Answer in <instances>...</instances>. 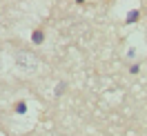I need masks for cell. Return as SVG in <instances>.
I'll use <instances>...</instances> for the list:
<instances>
[{"label": "cell", "mask_w": 147, "mask_h": 136, "mask_svg": "<svg viewBox=\"0 0 147 136\" xmlns=\"http://www.w3.org/2000/svg\"><path fill=\"white\" fill-rule=\"evenodd\" d=\"M63 89H65V85H63V83H60V85L56 87V96H58V94H63Z\"/></svg>", "instance_id": "obj_4"}, {"label": "cell", "mask_w": 147, "mask_h": 136, "mask_svg": "<svg viewBox=\"0 0 147 136\" xmlns=\"http://www.w3.org/2000/svg\"><path fill=\"white\" fill-rule=\"evenodd\" d=\"M42 31H34V38H31V40H34V43H36V45H40V43H42Z\"/></svg>", "instance_id": "obj_2"}, {"label": "cell", "mask_w": 147, "mask_h": 136, "mask_svg": "<svg viewBox=\"0 0 147 136\" xmlns=\"http://www.w3.org/2000/svg\"><path fill=\"white\" fill-rule=\"evenodd\" d=\"M25 112H27V105H25L22 100H20V103H16V114H25Z\"/></svg>", "instance_id": "obj_1"}, {"label": "cell", "mask_w": 147, "mask_h": 136, "mask_svg": "<svg viewBox=\"0 0 147 136\" xmlns=\"http://www.w3.org/2000/svg\"><path fill=\"white\" fill-rule=\"evenodd\" d=\"M138 20V11H129L127 14V22H136Z\"/></svg>", "instance_id": "obj_3"}]
</instances>
